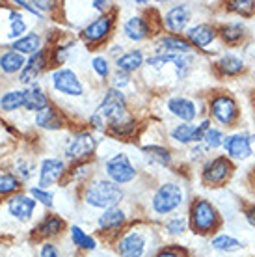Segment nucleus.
Returning <instances> with one entry per match:
<instances>
[{
	"instance_id": "c85d7f7f",
	"label": "nucleus",
	"mask_w": 255,
	"mask_h": 257,
	"mask_svg": "<svg viewBox=\"0 0 255 257\" xmlns=\"http://www.w3.org/2000/svg\"><path fill=\"white\" fill-rule=\"evenodd\" d=\"M142 64H144V54H142V51H129L115 60L117 71H123V73L136 71Z\"/></svg>"
},
{
	"instance_id": "473e14b6",
	"label": "nucleus",
	"mask_w": 255,
	"mask_h": 257,
	"mask_svg": "<svg viewBox=\"0 0 255 257\" xmlns=\"http://www.w3.org/2000/svg\"><path fill=\"white\" fill-rule=\"evenodd\" d=\"M144 153H147V157L153 162H159L160 166H170L172 162V155L166 148H160V146H146Z\"/></svg>"
},
{
	"instance_id": "58836bf2",
	"label": "nucleus",
	"mask_w": 255,
	"mask_h": 257,
	"mask_svg": "<svg viewBox=\"0 0 255 257\" xmlns=\"http://www.w3.org/2000/svg\"><path fill=\"white\" fill-rule=\"evenodd\" d=\"M30 196L36 199V203L39 201V203L45 205V207H52V194L47 192V190H43V188L32 187L30 188Z\"/></svg>"
},
{
	"instance_id": "20e7f679",
	"label": "nucleus",
	"mask_w": 255,
	"mask_h": 257,
	"mask_svg": "<svg viewBox=\"0 0 255 257\" xmlns=\"http://www.w3.org/2000/svg\"><path fill=\"white\" fill-rule=\"evenodd\" d=\"M190 218H192L194 231L207 233L218 224V212L207 199H198V201L192 205Z\"/></svg>"
},
{
	"instance_id": "412c9836",
	"label": "nucleus",
	"mask_w": 255,
	"mask_h": 257,
	"mask_svg": "<svg viewBox=\"0 0 255 257\" xmlns=\"http://www.w3.org/2000/svg\"><path fill=\"white\" fill-rule=\"evenodd\" d=\"M64 220L60 218V216H54V214H49V216H45L38 225H36V235L39 238H51V237H56L62 233L64 229Z\"/></svg>"
},
{
	"instance_id": "72a5a7b5",
	"label": "nucleus",
	"mask_w": 255,
	"mask_h": 257,
	"mask_svg": "<svg viewBox=\"0 0 255 257\" xmlns=\"http://www.w3.org/2000/svg\"><path fill=\"white\" fill-rule=\"evenodd\" d=\"M212 248L220 251H236L242 248V244L229 235H218L216 238H212Z\"/></svg>"
},
{
	"instance_id": "a211bd4d",
	"label": "nucleus",
	"mask_w": 255,
	"mask_h": 257,
	"mask_svg": "<svg viewBox=\"0 0 255 257\" xmlns=\"http://www.w3.org/2000/svg\"><path fill=\"white\" fill-rule=\"evenodd\" d=\"M168 110L172 112L173 116H177L179 119L183 121H192L198 110H196V104L192 103L190 99H185V97H173L168 101Z\"/></svg>"
},
{
	"instance_id": "4c0bfd02",
	"label": "nucleus",
	"mask_w": 255,
	"mask_h": 257,
	"mask_svg": "<svg viewBox=\"0 0 255 257\" xmlns=\"http://www.w3.org/2000/svg\"><path fill=\"white\" fill-rule=\"evenodd\" d=\"M229 10L238 12L240 15H251L255 10V2H251V0H235V2H229Z\"/></svg>"
},
{
	"instance_id": "9d476101",
	"label": "nucleus",
	"mask_w": 255,
	"mask_h": 257,
	"mask_svg": "<svg viewBox=\"0 0 255 257\" xmlns=\"http://www.w3.org/2000/svg\"><path fill=\"white\" fill-rule=\"evenodd\" d=\"M211 112H212V116L216 117L222 125H231V123L235 121L236 114H238L236 103L227 95L214 97L211 103Z\"/></svg>"
},
{
	"instance_id": "79ce46f5",
	"label": "nucleus",
	"mask_w": 255,
	"mask_h": 257,
	"mask_svg": "<svg viewBox=\"0 0 255 257\" xmlns=\"http://www.w3.org/2000/svg\"><path fill=\"white\" fill-rule=\"evenodd\" d=\"M32 175V166L26 161H17L15 164V177L19 181H28Z\"/></svg>"
},
{
	"instance_id": "b1692460",
	"label": "nucleus",
	"mask_w": 255,
	"mask_h": 257,
	"mask_svg": "<svg viewBox=\"0 0 255 257\" xmlns=\"http://www.w3.org/2000/svg\"><path fill=\"white\" fill-rule=\"evenodd\" d=\"M36 125L41 128H47V131H56V128L64 127V119L58 114L56 108H52L51 104L43 108L41 112L36 114Z\"/></svg>"
},
{
	"instance_id": "09e8293b",
	"label": "nucleus",
	"mask_w": 255,
	"mask_h": 257,
	"mask_svg": "<svg viewBox=\"0 0 255 257\" xmlns=\"http://www.w3.org/2000/svg\"><path fill=\"white\" fill-rule=\"evenodd\" d=\"M246 218H248V222L255 227V205L251 207V209H248V212H246Z\"/></svg>"
},
{
	"instance_id": "f8f14e48",
	"label": "nucleus",
	"mask_w": 255,
	"mask_h": 257,
	"mask_svg": "<svg viewBox=\"0 0 255 257\" xmlns=\"http://www.w3.org/2000/svg\"><path fill=\"white\" fill-rule=\"evenodd\" d=\"M146 251V238L140 233L131 231L123 235L117 242V253L119 257H142Z\"/></svg>"
},
{
	"instance_id": "c9c22d12",
	"label": "nucleus",
	"mask_w": 255,
	"mask_h": 257,
	"mask_svg": "<svg viewBox=\"0 0 255 257\" xmlns=\"http://www.w3.org/2000/svg\"><path fill=\"white\" fill-rule=\"evenodd\" d=\"M222 39L227 41V43H236L240 41L244 36V26L240 23H233V25H225L222 26Z\"/></svg>"
},
{
	"instance_id": "aec40b11",
	"label": "nucleus",
	"mask_w": 255,
	"mask_h": 257,
	"mask_svg": "<svg viewBox=\"0 0 255 257\" xmlns=\"http://www.w3.org/2000/svg\"><path fill=\"white\" fill-rule=\"evenodd\" d=\"M26 65V60L23 54L15 51H6L0 54V71L2 73H6V75H15V73H21V71L25 69Z\"/></svg>"
},
{
	"instance_id": "f03ea898",
	"label": "nucleus",
	"mask_w": 255,
	"mask_h": 257,
	"mask_svg": "<svg viewBox=\"0 0 255 257\" xmlns=\"http://www.w3.org/2000/svg\"><path fill=\"white\" fill-rule=\"evenodd\" d=\"M84 199L86 203L97 209H112L123 199V190L119 185H115L110 179H99L89 183L84 190Z\"/></svg>"
},
{
	"instance_id": "4be33fe9",
	"label": "nucleus",
	"mask_w": 255,
	"mask_h": 257,
	"mask_svg": "<svg viewBox=\"0 0 255 257\" xmlns=\"http://www.w3.org/2000/svg\"><path fill=\"white\" fill-rule=\"evenodd\" d=\"M125 218L127 216H125V212L121 209L112 207V209H106L99 216V227H101L102 231H115V229H119L125 224Z\"/></svg>"
},
{
	"instance_id": "2f4dec72",
	"label": "nucleus",
	"mask_w": 255,
	"mask_h": 257,
	"mask_svg": "<svg viewBox=\"0 0 255 257\" xmlns=\"http://www.w3.org/2000/svg\"><path fill=\"white\" fill-rule=\"evenodd\" d=\"M21 181L15 177V174L0 172V196H13L19 190Z\"/></svg>"
},
{
	"instance_id": "e433bc0d",
	"label": "nucleus",
	"mask_w": 255,
	"mask_h": 257,
	"mask_svg": "<svg viewBox=\"0 0 255 257\" xmlns=\"http://www.w3.org/2000/svg\"><path fill=\"white\" fill-rule=\"evenodd\" d=\"M223 140H225V138H223L222 131H218V128H209L203 138L205 146L209 149H216V148H220V146H223Z\"/></svg>"
},
{
	"instance_id": "39448f33",
	"label": "nucleus",
	"mask_w": 255,
	"mask_h": 257,
	"mask_svg": "<svg viewBox=\"0 0 255 257\" xmlns=\"http://www.w3.org/2000/svg\"><path fill=\"white\" fill-rule=\"evenodd\" d=\"M52 86L56 91L67 97H80L84 93L82 82L78 80L77 73L67 67H60L52 73Z\"/></svg>"
},
{
	"instance_id": "6e6552de",
	"label": "nucleus",
	"mask_w": 255,
	"mask_h": 257,
	"mask_svg": "<svg viewBox=\"0 0 255 257\" xmlns=\"http://www.w3.org/2000/svg\"><path fill=\"white\" fill-rule=\"evenodd\" d=\"M6 209L17 222H28L36 211V199L26 194H13L6 199Z\"/></svg>"
},
{
	"instance_id": "bb28decb",
	"label": "nucleus",
	"mask_w": 255,
	"mask_h": 257,
	"mask_svg": "<svg viewBox=\"0 0 255 257\" xmlns=\"http://www.w3.org/2000/svg\"><path fill=\"white\" fill-rule=\"evenodd\" d=\"M25 108V90H10L0 97V110L2 112H15Z\"/></svg>"
},
{
	"instance_id": "a19ab883",
	"label": "nucleus",
	"mask_w": 255,
	"mask_h": 257,
	"mask_svg": "<svg viewBox=\"0 0 255 257\" xmlns=\"http://www.w3.org/2000/svg\"><path fill=\"white\" fill-rule=\"evenodd\" d=\"M134 128H136V123H134L133 119H127V121H121V123H117V125H112L110 131L117 136H129Z\"/></svg>"
},
{
	"instance_id": "2eb2a0df",
	"label": "nucleus",
	"mask_w": 255,
	"mask_h": 257,
	"mask_svg": "<svg viewBox=\"0 0 255 257\" xmlns=\"http://www.w3.org/2000/svg\"><path fill=\"white\" fill-rule=\"evenodd\" d=\"M192 45L188 39H183L179 36H166L160 38L157 43V54H190Z\"/></svg>"
},
{
	"instance_id": "a878e982",
	"label": "nucleus",
	"mask_w": 255,
	"mask_h": 257,
	"mask_svg": "<svg viewBox=\"0 0 255 257\" xmlns=\"http://www.w3.org/2000/svg\"><path fill=\"white\" fill-rule=\"evenodd\" d=\"M214 39V30L209 25H196L188 30V43L196 47H207Z\"/></svg>"
},
{
	"instance_id": "7ed1b4c3",
	"label": "nucleus",
	"mask_w": 255,
	"mask_h": 257,
	"mask_svg": "<svg viewBox=\"0 0 255 257\" xmlns=\"http://www.w3.org/2000/svg\"><path fill=\"white\" fill-rule=\"evenodd\" d=\"M183 203V188L175 183H164L153 196V211L159 214H168Z\"/></svg>"
},
{
	"instance_id": "ea45409f",
	"label": "nucleus",
	"mask_w": 255,
	"mask_h": 257,
	"mask_svg": "<svg viewBox=\"0 0 255 257\" xmlns=\"http://www.w3.org/2000/svg\"><path fill=\"white\" fill-rule=\"evenodd\" d=\"M91 67L95 71L97 75L101 78H106L110 75V65H108V60L102 58V56H95V58L91 60Z\"/></svg>"
},
{
	"instance_id": "393cba45",
	"label": "nucleus",
	"mask_w": 255,
	"mask_h": 257,
	"mask_svg": "<svg viewBox=\"0 0 255 257\" xmlns=\"http://www.w3.org/2000/svg\"><path fill=\"white\" fill-rule=\"evenodd\" d=\"M12 51L19 52V54H36L38 51H41V38H39V34L36 32H30L26 34V36H23L21 39H17V41H13L12 43Z\"/></svg>"
},
{
	"instance_id": "cd10ccee",
	"label": "nucleus",
	"mask_w": 255,
	"mask_h": 257,
	"mask_svg": "<svg viewBox=\"0 0 255 257\" xmlns=\"http://www.w3.org/2000/svg\"><path fill=\"white\" fill-rule=\"evenodd\" d=\"M25 32H26L25 17H23L19 12L10 10V12H8V39L17 41V39L23 38V34Z\"/></svg>"
},
{
	"instance_id": "37998d69",
	"label": "nucleus",
	"mask_w": 255,
	"mask_h": 257,
	"mask_svg": "<svg viewBox=\"0 0 255 257\" xmlns=\"http://www.w3.org/2000/svg\"><path fill=\"white\" fill-rule=\"evenodd\" d=\"M166 229L170 235H181L186 229V222L183 218H173L166 224Z\"/></svg>"
},
{
	"instance_id": "6ab92c4d",
	"label": "nucleus",
	"mask_w": 255,
	"mask_h": 257,
	"mask_svg": "<svg viewBox=\"0 0 255 257\" xmlns=\"http://www.w3.org/2000/svg\"><path fill=\"white\" fill-rule=\"evenodd\" d=\"M49 106V97L39 86H30L28 90H25V108L30 112H41L43 108Z\"/></svg>"
},
{
	"instance_id": "a18cd8bd",
	"label": "nucleus",
	"mask_w": 255,
	"mask_h": 257,
	"mask_svg": "<svg viewBox=\"0 0 255 257\" xmlns=\"http://www.w3.org/2000/svg\"><path fill=\"white\" fill-rule=\"evenodd\" d=\"M129 84V77L127 73H123V71H117L114 75V88L117 90V88H123V86H127Z\"/></svg>"
},
{
	"instance_id": "423d86ee",
	"label": "nucleus",
	"mask_w": 255,
	"mask_h": 257,
	"mask_svg": "<svg viewBox=\"0 0 255 257\" xmlns=\"http://www.w3.org/2000/svg\"><path fill=\"white\" fill-rule=\"evenodd\" d=\"M106 175L110 177V181H114L115 185H125L136 177V170H134L133 162L129 161L127 155H115L114 159H110L106 162Z\"/></svg>"
},
{
	"instance_id": "f3484780",
	"label": "nucleus",
	"mask_w": 255,
	"mask_h": 257,
	"mask_svg": "<svg viewBox=\"0 0 255 257\" xmlns=\"http://www.w3.org/2000/svg\"><path fill=\"white\" fill-rule=\"evenodd\" d=\"M45 65H47V51H38L36 54H32L28 62H26L25 69L21 71L19 75V80L23 84H30L36 80L39 73L45 69Z\"/></svg>"
},
{
	"instance_id": "4468645a",
	"label": "nucleus",
	"mask_w": 255,
	"mask_h": 257,
	"mask_svg": "<svg viewBox=\"0 0 255 257\" xmlns=\"http://www.w3.org/2000/svg\"><path fill=\"white\" fill-rule=\"evenodd\" d=\"M223 148L227 151L229 157L233 159H248L251 155V144H249V136L246 135H231L223 140Z\"/></svg>"
},
{
	"instance_id": "f257e3e1",
	"label": "nucleus",
	"mask_w": 255,
	"mask_h": 257,
	"mask_svg": "<svg viewBox=\"0 0 255 257\" xmlns=\"http://www.w3.org/2000/svg\"><path fill=\"white\" fill-rule=\"evenodd\" d=\"M125 117H127V103H125L123 91L110 88L102 97L101 104L93 110L89 123L95 128H106L121 121H127Z\"/></svg>"
},
{
	"instance_id": "de8ad7c7",
	"label": "nucleus",
	"mask_w": 255,
	"mask_h": 257,
	"mask_svg": "<svg viewBox=\"0 0 255 257\" xmlns=\"http://www.w3.org/2000/svg\"><path fill=\"white\" fill-rule=\"evenodd\" d=\"M91 6L95 8V10H99V12H106L110 8L108 2H101V0H95V2H91Z\"/></svg>"
},
{
	"instance_id": "ddd939ff",
	"label": "nucleus",
	"mask_w": 255,
	"mask_h": 257,
	"mask_svg": "<svg viewBox=\"0 0 255 257\" xmlns=\"http://www.w3.org/2000/svg\"><path fill=\"white\" fill-rule=\"evenodd\" d=\"M112 30V17L108 15H101L97 17L95 21H91L86 28L82 30V38L88 41V43H99L106 38Z\"/></svg>"
},
{
	"instance_id": "dca6fc26",
	"label": "nucleus",
	"mask_w": 255,
	"mask_h": 257,
	"mask_svg": "<svg viewBox=\"0 0 255 257\" xmlns=\"http://www.w3.org/2000/svg\"><path fill=\"white\" fill-rule=\"evenodd\" d=\"M188 21H190V10L186 6H173L164 15V26L173 34L183 32L188 25Z\"/></svg>"
},
{
	"instance_id": "5701e85b",
	"label": "nucleus",
	"mask_w": 255,
	"mask_h": 257,
	"mask_svg": "<svg viewBox=\"0 0 255 257\" xmlns=\"http://www.w3.org/2000/svg\"><path fill=\"white\" fill-rule=\"evenodd\" d=\"M123 32L133 41H142V39H146L149 36V25H147V21L144 17H131V19L125 21Z\"/></svg>"
},
{
	"instance_id": "1a4fd4ad",
	"label": "nucleus",
	"mask_w": 255,
	"mask_h": 257,
	"mask_svg": "<svg viewBox=\"0 0 255 257\" xmlns=\"http://www.w3.org/2000/svg\"><path fill=\"white\" fill-rule=\"evenodd\" d=\"M65 174V164L60 159H45L39 166V188L47 190L54 183L64 177Z\"/></svg>"
},
{
	"instance_id": "c756f323",
	"label": "nucleus",
	"mask_w": 255,
	"mask_h": 257,
	"mask_svg": "<svg viewBox=\"0 0 255 257\" xmlns=\"http://www.w3.org/2000/svg\"><path fill=\"white\" fill-rule=\"evenodd\" d=\"M71 240L80 250H95L97 248L95 238L91 237V235H88V233H84L82 227H78V225L71 227Z\"/></svg>"
},
{
	"instance_id": "f704fd0d",
	"label": "nucleus",
	"mask_w": 255,
	"mask_h": 257,
	"mask_svg": "<svg viewBox=\"0 0 255 257\" xmlns=\"http://www.w3.org/2000/svg\"><path fill=\"white\" fill-rule=\"evenodd\" d=\"M172 138L181 142V144H190V142H194V138H196V127H194V125H188V123L177 125V127L172 131Z\"/></svg>"
},
{
	"instance_id": "49530a36",
	"label": "nucleus",
	"mask_w": 255,
	"mask_h": 257,
	"mask_svg": "<svg viewBox=\"0 0 255 257\" xmlns=\"http://www.w3.org/2000/svg\"><path fill=\"white\" fill-rule=\"evenodd\" d=\"M155 257H183L179 253V250H173V248H166V250L159 251Z\"/></svg>"
},
{
	"instance_id": "c03bdc74",
	"label": "nucleus",
	"mask_w": 255,
	"mask_h": 257,
	"mask_svg": "<svg viewBox=\"0 0 255 257\" xmlns=\"http://www.w3.org/2000/svg\"><path fill=\"white\" fill-rule=\"evenodd\" d=\"M39 257H64V255H62V251H60V248L56 244L45 242L41 246V250H39Z\"/></svg>"
},
{
	"instance_id": "7c9ffc66",
	"label": "nucleus",
	"mask_w": 255,
	"mask_h": 257,
	"mask_svg": "<svg viewBox=\"0 0 255 257\" xmlns=\"http://www.w3.org/2000/svg\"><path fill=\"white\" fill-rule=\"evenodd\" d=\"M218 67H220L223 75H238L244 69V62L235 54H225V56L220 58Z\"/></svg>"
},
{
	"instance_id": "9b49d317",
	"label": "nucleus",
	"mask_w": 255,
	"mask_h": 257,
	"mask_svg": "<svg viewBox=\"0 0 255 257\" xmlns=\"http://www.w3.org/2000/svg\"><path fill=\"white\" fill-rule=\"evenodd\" d=\"M231 174V162L225 157H218L214 161L207 162L203 170V181L207 185H220Z\"/></svg>"
},
{
	"instance_id": "0eeeda50",
	"label": "nucleus",
	"mask_w": 255,
	"mask_h": 257,
	"mask_svg": "<svg viewBox=\"0 0 255 257\" xmlns=\"http://www.w3.org/2000/svg\"><path fill=\"white\" fill-rule=\"evenodd\" d=\"M95 138L89 133H77L73 136L67 146H65V157L69 161H82L88 159L89 155L95 151Z\"/></svg>"
}]
</instances>
